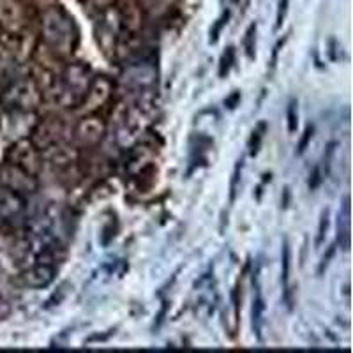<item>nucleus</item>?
<instances>
[{"label":"nucleus","instance_id":"nucleus-1","mask_svg":"<svg viewBox=\"0 0 353 353\" xmlns=\"http://www.w3.org/2000/svg\"><path fill=\"white\" fill-rule=\"evenodd\" d=\"M41 32L44 43L59 55H71L77 46L78 34L71 18L62 9L52 8L43 14Z\"/></svg>","mask_w":353,"mask_h":353},{"label":"nucleus","instance_id":"nucleus-2","mask_svg":"<svg viewBox=\"0 0 353 353\" xmlns=\"http://www.w3.org/2000/svg\"><path fill=\"white\" fill-rule=\"evenodd\" d=\"M43 92L32 78H17L6 85L0 92V103L9 112L32 113L39 108Z\"/></svg>","mask_w":353,"mask_h":353},{"label":"nucleus","instance_id":"nucleus-3","mask_svg":"<svg viewBox=\"0 0 353 353\" xmlns=\"http://www.w3.org/2000/svg\"><path fill=\"white\" fill-rule=\"evenodd\" d=\"M90 71L81 64H72L68 68L62 83L57 90V99L64 106L80 105L83 96L87 94V88L90 85Z\"/></svg>","mask_w":353,"mask_h":353},{"label":"nucleus","instance_id":"nucleus-4","mask_svg":"<svg viewBox=\"0 0 353 353\" xmlns=\"http://www.w3.org/2000/svg\"><path fill=\"white\" fill-rule=\"evenodd\" d=\"M8 163L32 173V175H37L41 165H43V157H41V150L30 138H18L8 150Z\"/></svg>","mask_w":353,"mask_h":353},{"label":"nucleus","instance_id":"nucleus-5","mask_svg":"<svg viewBox=\"0 0 353 353\" xmlns=\"http://www.w3.org/2000/svg\"><path fill=\"white\" fill-rule=\"evenodd\" d=\"M0 185L11 189L14 193L27 196L37 191V179L32 173L25 172L11 163L0 165Z\"/></svg>","mask_w":353,"mask_h":353},{"label":"nucleus","instance_id":"nucleus-6","mask_svg":"<svg viewBox=\"0 0 353 353\" xmlns=\"http://www.w3.org/2000/svg\"><path fill=\"white\" fill-rule=\"evenodd\" d=\"M106 134V124L103 122V119L94 113H87V115L78 122V125L74 128L72 132V138L77 141L78 147H85V149H90V147H96L103 141Z\"/></svg>","mask_w":353,"mask_h":353},{"label":"nucleus","instance_id":"nucleus-7","mask_svg":"<svg viewBox=\"0 0 353 353\" xmlns=\"http://www.w3.org/2000/svg\"><path fill=\"white\" fill-rule=\"evenodd\" d=\"M113 94V83L110 78L97 77L90 81L87 94L83 96L80 105L83 106L85 113H94L101 106H105Z\"/></svg>","mask_w":353,"mask_h":353},{"label":"nucleus","instance_id":"nucleus-8","mask_svg":"<svg viewBox=\"0 0 353 353\" xmlns=\"http://www.w3.org/2000/svg\"><path fill=\"white\" fill-rule=\"evenodd\" d=\"M64 122L61 119H46V121L39 122L36 128L32 129V138L30 140L34 141L39 150L48 149L52 145L61 143L64 140Z\"/></svg>","mask_w":353,"mask_h":353},{"label":"nucleus","instance_id":"nucleus-9","mask_svg":"<svg viewBox=\"0 0 353 353\" xmlns=\"http://www.w3.org/2000/svg\"><path fill=\"white\" fill-rule=\"evenodd\" d=\"M25 27V11L18 0H0V28L20 32Z\"/></svg>","mask_w":353,"mask_h":353},{"label":"nucleus","instance_id":"nucleus-10","mask_svg":"<svg viewBox=\"0 0 353 353\" xmlns=\"http://www.w3.org/2000/svg\"><path fill=\"white\" fill-rule=\"evenodd\" d=\"M25 210V200L21 194L0 185V219L14 221L21 217Z\"/></svg>","mask_w":353,"mask_h":353},{"label":"nucleus","instance_id":"nucleus-11","mask_svg":"<svg viewBox=\"0 0 353 353\" xmlns=\"http://www.w3.org/2000/svg\"><path fill=\"white\" fill-rule=\"evenodd\" d=\"M41 157L48 161V163H52L53 166L62 168V166L71 165V163H74L78 159V150L74 147L65 145L64 141H61V143H55L52 147H48V149L41 150Z\"/></svg>","mask_w":353,"mask_h":353},{"label":"nucleus","instance_id":"nucleus-12","mask_svg":"<svg viewBox=\"0 0 353 353\" xmlns=\"http://www.w3.org/2000/svg\"><path fill=\"white\" fill-rule=\"evenodd\" d=\"M53 279H55V267L43 261L23 274V283L30 288H46Z\"/></svg>","mask_w":353,"mask_h":353},{"label":"nucleus","instance_id":"nucleus-13","mask_svg":"<svg viewBox=\"0 0 353 353\" xmlns=\"http://www.w3.org/2000/svg\"><path fill=\"white\" fill-rule=\"evenodd\" d=\"M337 241L343 249L350 248V198H345V207L337 221Z\"/></svg>","mask_w":353,"mask_h":353},{"label":"nucleus","instance_id":"nucleus-14","mask_svg":"<svg viewBox=\"0 0 353 353\" xmlns=\"http://www.w3.org/2000/svg\"><path fill=\"white\" fill-rule=\"evenodd\" d=\"M290 263H292V251H290L288 239H285V244H283V253H281V281L283 288H285V299L288 302V305L292 304L290 301Z\"/></svg>","mask_w":353,"mask_h":353},{"label":"nucleus","instance_id":"nucleus-15","mask_svg":"<svg viewBox=\"0 0 353 353\" xmlns=\"http://www.w3.org/2000/svg\"><path fill=\"white\" fill-rule=\"evenodd\" d=\"M256 292H254L253 297V330L258 336V339H261V327H263V311H265V302L261 297V292L256 285Z\"/></svg>","mask_w":353,"mask_h":353},{"label":"nucleus","instance_id":"nucleus-16","mask_svg":"<svg viewBox=\"0 0 353 353\" xmlns=\"http://www.w3.org/2000/svg\"><path fill=\"white\" fill-rule=\"evenodd\" d=\"M265 132H267V124H265V122H260V124L253 129V132H251V138H249V154H251V156H256V154L260 152Z\"/></svg>","mask_w":353,"mask_h":353},{"label":"nucleus","instance_id":"nucleus-17","mask_svg":"<svg viewBox=\"0 0 353 353\" xmlns=\"http://www.w3.org/2000/svg\"><path fill=\"white\" fill-rule=\"evenodd\" d=\"M242 166H244V161L239 159L237 165H235V170H233L232 182H230V201H235V196H237L239 185H241V176H242Z\"/></svg>","mask_w":353,"mask_h":353},{"label":"nucleus","instance_id":"nucleus-18","mask_svg":"<svg viewBox=\"0 0 353 353\" xmlns=\"http://www.w3.org/2000/svg\"><path fill=\"white\" fill-rule=\"evenodd\" d=\"M286 121H288V132L293 134L299 128V112H297V101L292 99L286 110Z\"/></svg>","mask_w":353,"mask_h":353},{"label":"nucleus","instance_id":"nucleus-19","mask_svg":"<svg viewBox=\"0 0 353 353\" xmlns=\"http://www.w3.org/2000/svg\"><path fill=\"white\" fill-rule=\"evenodd\" d=\"M254 44H256V25H251L244 37L245 55H248V59H251V61L254 59Z\"/></svg>","mask_w":353,"mask_h":353},{"label":"nucleus","instance_id":"nucleus-20","mask_svg":"<svg viewBox=\"0 0 353 353\" xmlns=\"http://www.w3.org/2000/svg\"><path fill=\"white\" fill-rule=\"evenodd\" d=\"M329 216H330V210L325 209L321 212L320 217V225H318V235H316V248H320L323 244L327 237V230H329Z\"/></svg>","mask_w":353,"mask_h":353},{"label":"nucleus","instance_id":"nucleus-21","mask_svg":"<svg viewBox=\"0 0 353 353\" xmlns=\"http://www.w3.org/2000/svg\"><path fill=\"white\" fill-rule=\"evenodd\" d=\"M233 59H235V52H233V48H228L225 53H223V57H221V65H219V77H226V74H228L230 69H232Z\"/></svg>","mask_w":353,"mask_h":353},{"label":"nucleus","instance_id":"nucleus-22","mask_svg":"<svg viewBox=\"0 0 353 353\" xmlns=\"http://www.w3.org/2000/svg\"><path fill=\"white\" fill-rule=\"evenodd\" d=\"M313 132H314L313 125H307V128H305L304 137H302L301 143H299V150H297L299 156H301V154H304V152H305V149H307L309 141H311V138H313Z\"/></svg>","mask_w":353,"mask_h":353},{"label":"nucleus","instance_id":"nucleus-23","mask_svg":"<svg viewBox=\"0 0 353 353\" xmlns=\"http://www.w3.org/2000/svg\"><path fill=\"white\" fill-rule=\"evenodd\" d=\"M226 20H228V12H225V14H223V17H221L219 20H217L216 27H214V30H212V32H210V43H216L217 37H219L221 28H223V25L226 23Z\"/></svg>","mask_w":353,"mask_h":353},{"label":"nucleus","instance_id":"nucleus-24","mask_svg":"<svg viewBox=\"0 0 353 353\" xmlns=\"http://www.w3.org/2000/svg\"><path fill=\"white\" fill-rule=\"evenodd\" d=\"M288 4H290V0H281V2H279V9H277V17H276V28H279L283 25Z\"/></svg>","mask_w":353,"mask_h":353},{"label":"nucleus","instance_id":"nucleus-25","mask_svg":"<svg viewBox=\"0 0 353 353\" xmlns=\"http://www.w3.org/2000/svg\"><path fill=\"white\" fill-rule=\"evenodd\" d=\"M321 173H320V168H314L313 170V175L309 176V189H316L318 185H320V182H321Z\"/></svg>","mask_w":353,"mask_h":353},{"label":"nucleus","instance_id":"nucleus-26","mask_svg":"<svg viewBox=\"0 0 353 353\" xmlns=\"http://www.w3.org/2000/svg\"><path fill=\"white\" fill-rule=\"evenodd\" d=\"M239 99H241V94H239V92H233V94H232V96H230V97H228V99H226V101H225V105H226V106H228V108H230V110H233V108H235V106H237Z\"/></svg>","mask_w":353,"mask_h":353},{"label":"nucleus","instance_id":"nucleus-27","mask_svg":"<svg viewBox=\"0 0 353 353\" xmlns=\"http://www.w3.org/2000/svg\"><path fill=\"white\" fill-rule=\"evenodd\" d=\"M141 6H145V8H154V6H157L161 2V0H138Z\"/></svg>","mask_w":353,"mask_h":353},{"label":"nucleus","instance_id":"nucleus-28","mask_svg":"<svg viewBox=\"0 0 353 353\" xmlns=\"http://www.w3.org/2000/svg\"><path fill=\"white\" fill-rule=\"evenodd\" d=\"M0 32H2V28H0Z\"/></svg>","mask_w":353,"mask_h":353}]
</instances>
